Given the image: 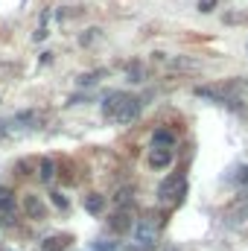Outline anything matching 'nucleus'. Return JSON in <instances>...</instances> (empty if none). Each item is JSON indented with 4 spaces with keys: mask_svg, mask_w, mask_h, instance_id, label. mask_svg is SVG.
<instances>
[{
    "mask_svg": "<svg viewBox=\"0 0 248 251\" xmlns=\"http://www.w3.org/2000/svg\"><path fill=\"white\" fill-rule=\"evenodd\" d=\"M155 246H158V225H155V219L152 216L137 219L128 251H155Z\"/></svg>",
    "mask_w": 248,
    "mask_h": 251,
    "instance_id": "f257e3e1",
    "label": "nucleus"
},
{
    "mask_svg": "<svg viewBox=\"0 0 248 251\" xmlns=\"http://www.w3.org/2000/svg\"><path fill=\"white\" fill-rule=\"evenodd\" d=\"M184 190H187L184 176H170V178H167V181H161V187H158V204H161L164 210L178 207V204H181V199H184Z\"/></svg>",
    "mask_w": 248,
    "mask_h": 251,
    "instance_id": "f03ea898",
    "label": "nucleus"
},
{
    "mask_svg": "<svg viewBox=\"0 0 248 251\" xmlns=\"http://www.w3.org/2000/svg\"><path fill=\"white\" fill-rule=\"evenodd\" d=\"M140 108H143V102H140L137 97H128V94H125V100L117 105V111L111 114V120L120 123V126H128V123H134V120L140 117Z\"/></svg>",
    "mask_w": 248,
    "mask_h": 251,
    "instance_id": "7ed1b4c3",
    "label": "nucleus"
},
{
    "mask_svg": "<svg viewBox=\"0 0 248 251\" xmlns=\"http://www.w3.org/2000/svg\"><path fill=\"white\" fill-rule=\"evenodd\" d=\"M193 94H196L198 100H210V102H216V105L237 102V100L231 97V91H228V88H219V85H198V88H193Z\"/></svg>",
    "mask_w": 248,
    "mask_h": 251,
    "instance_id": "20e7f679",
    "label": "nucleus"
},
{
    "mask_svg": "<svg viewBox=\"0 0 248 251\" xmlns=\"http://www.w3.org/2000/svg\"><path fill=\"white\" fill-rule=\"evenodd\" d=\"M137 222H134V213L131 207H120L114 216H111V231H131Z\"/></svg>",
    "mask_w": 248,
    "mask_h": 251,
    "instance_id": "39448f33",
    "label": "nucleus"
},
{
    "mask_svg": "<svg viewBox=\"0 0 248 251\" xmlns=\"http://www.w3.org/2000/svg\"><path fill=\"white\" fill-rule=\"evenodd\" d=\"M24 210H26L29 219H44V213H47V210H44V201H41L35 193H26V196H24Z\"/></svg>",
    "mask_w": 248,
    "mask_h": 251,
    "instance_id": "423d86ee",
    "label": "nucleus"
},
{
    "mask_svg": "<svg viewBox=\"0 0 248 251\" xmlns=\"http://www.w3.org/2000/svg\"><path fill=\"white\" fill-rule=\"evenodd\" d=\"M123 100H125V94H123V91H111V94H108V97L102 100V114H105V117L111 120V114L117 111V105H120Z\"/></svg>",
    "mask_w": 248,
    "mask_h": 251,
    "instance_id": "0eeeda50",
    "label": "nucleus"
},
{
    "mask_svg": "<svg viewBox=\"0 0 248 251\" xmlns=\"http://www.w3.org/2000/svg\"><path fill=\"white\" fill-rule=\"evenodd\" d=\"M149 164H152V167H158V170H161V167H170V164H173V152L158 146V149H152V155H149Z\"/></svg>",
    "mask_w": 248,
    "mask_h": 251,
    "instance_id": "6e6552de",
    "label": "nucleus"
},
{
    "mask_svg": "<svg viewBox=\"0 0 248 251\" xmlns=\"http://www.w3.org/2000/svg\"><path fill=\"white\" fill-rule=\"evenodd\" d=\"M38 178H41L44 184H53V178H56V161H53V158H44V161L38 164Z\"/></svg>",
    "mask_w": 248,
    "mask_h": 251,
    "instance_id": "1a4fd4ad",
    "label": "nucleus"
},
{
    "mask_svg": "<svg viewBox=\"0 0 248 251\" xmlns=\"http://www.w3.org/2000/svg\"><path fill=\"white\" fill-rule=\"evenodd\" d=\"M228 219L237 225V222H243V219H248V196H243L231 210H228Z\"/></svg>",
    "mask_w": 248,
    "mask_h": 251,
    "instance_id": "9d476101",
    "label": "nucleus"
},
{
    "mask_svg": "<svg viewBox=\"0 0 248 251\" xmlns=\"http://www.w3.org/2000/svg\"><path fill=\"white\" fill-rule=\"evenodd\" d=\"M82 204H85V210H88V213H102V207H105V196L91 193V196H85V199H82Z\"/></svg>",
    "mask_w": 248,
    "mask_h": 251,
    "instance_id": "9b49d317",
    "label": "nucleus"
},
{
    "mask_svg": "<svg viewBox=\"0 0 248 251\" xmlns=\"http://www.w3.org/2000/svg\"><path fill=\"white\" fill-rule=\"evenodd\" d=\"M67 243H70L67 237H50V240H47L38 251H62V249H67Z\"/></svg>",
    "mask_w": 248,
    "mask_h": 251,
    "instance_id": "f8f14e48",
    "label": "nucleus"
},
{
    "mask_svg": "<svg viewBox=\"0 0 248 251\" xmlns=\"http://www.w3.org/2000/svg\"><path fill=\"white\" fill-rule=\"evenodd\" d=\"M170 67H175V70H198L201 62H196V59H181V56H178V59L170 62Z\"/></svg>",
    "mask_w": 248,
    "mask_h": 251,
    "instance_id": "ddd939ff",
    "label": "nucleus"
},
{
    "mask_svg": "<svg viewBox=\"0 0 248 251\" xmlns=\"http://www.w3.org/2000/svg\"><path fill=\"white\" fill-rule=\"evenodd\" d=\"M173 143H175V137H173L170 131H164V128H161V131H155V146H161V149H170Z\"/></svg>",
    "mask_w": 248,
    "mask_h": 251,
    "instance_id": "4468645a",
    "label": "nucleus"
},
{
    "mask_svg": "<svg viewBox=\"0 0 248 251\" xmlns=\"http://www.w3.org/2000/svg\"><path fill=\"white\" fill-rule=\"evenodd\" d=\"M94 251H120V249H117V243H108V240H97V243H94Z\"/></svg>",
    "mask_w": 248,
    "mask_h": 251,
    "instance_id": "2eb2a0df",
    "label": "nucleus"
},
{
    "mask_svg": "<svg viewBox=\"0 0 248 251\" xmlns=\"http://www.w3.org/2000/svg\"><path fill=\"white\" fill-rule=\"evenodd\" d=\"M99 76H102V70L88 73V76H79V85H82V88H85V85H94V82H99Z\"/></svg>",
    "mask_w": 248,
    "mask_h": 251,
    "instance_id": "dca6fc26",
    "label": "nucleus"
},
{
    "mask_svg": "<svg viewBox=\"0 0 248 251\" xmlns=\"http://www.w3.org/2000/svg\"><path fill=\"white\" fill-rule=\"evenodd\" d=\"M248 15H243V12H234V15H228V18H225V21H228V24H240V21H246Z\"/></svg>",
    "mask_w": 248,
    "mask_h": 251,
    "instance_id": "f3484780",
    "label": "nucleus"
},
{
    "mask_svg": "<svg viewBox=\"0 0 248 251\" xmlns=\"http://www.w3.org/2000/svg\"><path fill=\"white\" fill-rule=\"evenodd\" d=\"M237 181H240V184H243V187L248 190V167H243V170H240V176H237Z\"/></svg>",
    "mask_w": 248,
    "mask_h": 251,
    "instance_id": "a211bd4d",
    "label": "nucleus"
},
{
    "mask_svg": "<svg viewBox=\"0 0 248 251\" xmlns=\"http://www.w3.org/2000/svg\"><path fill=\"white\" fill-rule=\"evenodd\" d=\"M213 6H216V0H198V9H201V12H210Z\"/></svg>",
    "mask_w": 248,
    "mask_h": 251,
    "instance_id": "6ab92c4d",
    "label": "nucleus"
},
{
    "mask_svg": "<svg viewBox=\"0 0 248 251\" xmlns=\"http://www.w3.org/2000/svg\"><path fill=\"white\" fill-rule=\"evenodd\" d=\"M53 201H56L59 207H67V199H64L62 193H53Z\"/></svg>",
    "mask_w": 248,
    "mask_h": 251,
    "instance_id": "aec40b11",
    "label": "nucleus"
}]
</instances>
